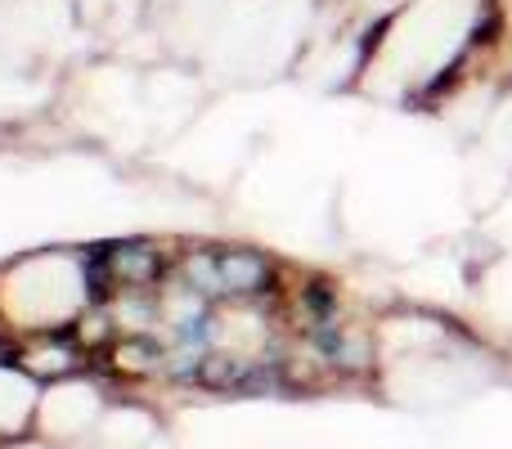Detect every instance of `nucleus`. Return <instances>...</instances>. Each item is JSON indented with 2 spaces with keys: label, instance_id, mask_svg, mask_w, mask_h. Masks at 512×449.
<instances>
[{
  "label": "nucleus",
  "instance_id": "f257e3e1",
  "mask_svg": "<svg viewBox=\"0 0 512 449\" xmlns=\"http://www.w3.org/2000/svg\"><path fill=\"white\" fill-rule=\"evenodd\" d=\"M261 279H265V261H256L252 252H230L216 261V288L252 292V288H261Z\"/></svg>",
  "mask_w": 512,
  "mask_h": 449
}]
</instances>
